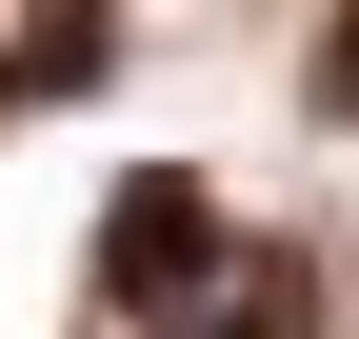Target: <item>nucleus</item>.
<instances>
[{
  "label": "nucleus",
  "instance_id": "1",
  "mask_svg": "<svg viewBox=\"0 0 359 339\" xmlns=\"http://www.w3.org/2000/svg\"><path fill=\"white\" fill-rule=\"evenodd\" d=\"M200 279H219V180H180V160H160V180H120L100 200V300L120 319H200Z\"/></svg>",
  "mask_w": 359,
  "mask_h": 339
},
{
  "label": "nucleus",
  "instance_id": "2",
  "mask_svg": "<svg viewBox=\"0 0 359 339\" xmlns=\"http://www.w3.org/2000/svg\"><path fill=\"white\" fill-rule=\"evenodd\" d=\"M100 60H120V0H0V120L100 100Z\"/></svg>",
  "mask_w": 359,
  "mask_h": 339
},
{
  "label": "nucleus",
  "instance_id": "3",
  "mask_svg": "<svg viewBox=\"0 0 359 339\" xmlns=\"http://www.w3.org/2000/svg\"><path fill=\"white\" fill-rule=\"evenodd\" d=\"M299 319H320V260L299 240H219V279H200L180 339H299Z\"/></svg>",
  "mask_w": 359,
  "mask_h": 339
},
{
  "label": "nucleus",
  "instance_id": "4",
  "mask_svg": "<svg viewBox=\"0 0 359 339\" xmlns=\"http://www.w3.org/2000/svg\"><path fill=\"white\" fill-rule=\"evenodd\" d=\"M320 120H359V0H339V40H320Z\"/></svg>",
  "mask_w": 359,
  "mask_h": 339
}]
</instances>
